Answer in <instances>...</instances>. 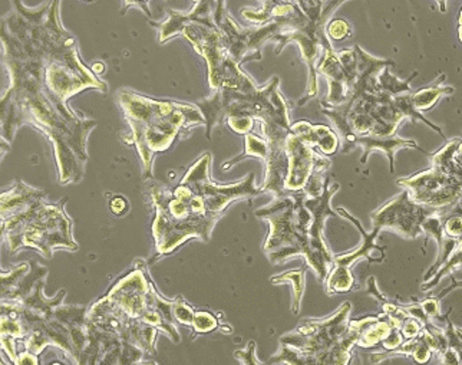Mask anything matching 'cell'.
<instances>
[{
    "label": "cell",
    "instance_id": "obj_23",
    "mask_svg": "<svg viewBox=\"0 0 462 365\" xmlns=\"http://www.w3.org/2000/svg\"><path fill=\"white\" fill-rule=\"evenodd\" d=\"M459 269H462V238L457 240L456 249L451 253L448 260L438 269L431 281L422 284V291H430V289L437 286L438 282L441 281L442 277L451 275L454 271H459Z\"/></svg>",
    "mask_w": 462,
    "mask_h": 365
},
{
    "label": "cell",
    "instance_id": "obj_30",
    "mask_svg": "<svg viewBox=\"0 0 462 365\" xmlns=\"http://www.w3.org/2000/svg\"><path fill=\"white\" fill-rule=\"evenodd\" d=\"M403 341L405 340H403L400 330H398V328H393V330L391 331V334H389L385 340L382 341L381 344L382 347H383V350H385V352H389L393 351V350H396L398 347H401V345L403 344Z\"/></svg>",
    "mask_w": 462,
    "mask_h": 365
},
{
    "label": "cell",
    "instance_id": "obj_18",
    "mask_svg": "<svg viewBox=\"0 0 462 365\" xmlns=\"http://www.w3.org/2000/svg\"><path fill=\"white\" fill-rule=\"evenodd\" d=\"M402 354L410 355L411 359L417 362L418 365L428 364L432 359L431 348L427 347L420 338H415V340L403 341V344L393 350V351L372 354L371 361L374 364H378V362L385 361L386 359Z\"/></svg>",
    "mask_w": 462,
    "mask_h": 365
},
{
    "label": "cell",
    "instance_id": "obj_33",
    "mask_svg": "<svg viewBox=\"0 0 462 365\" xmlns=\"http://www.w3.org/2000/svg\"><path fill=\"white\" fill-rule=\"evenodd\" d=\"M111 211L118 214V216H121V214L126 213V211H128V203H126L124 197H114L113 201H111Z\"/></svg>",
    "mask_w": 462,
    "mask_h": 365
},
{
    "label": "cell",
    "instance_id": "obj_38",
    "mask_svg": "<svg viewBox=\"0 0 462 365\" xmlns=\"http://www.w3.org/2000/svg\"><path fill=\"white\" fill-rule=\"evenodd\" d=\"M458 38H459V41H461V42H462V9H461V14H459Z\"/></svg>",
    "mask_w": 462,
    "mask_h": 365
},
{
    "label": "cell",
    "instance_id": "obj_5",
    "mask_svg": "<svg viewBox=\"0 0 462 365\" xmlns=\"http://www.w3.org/2000/svg\"><path fill=\"white\" fill-rule=\"evenodd\" d=\"M279 77H273L269 84L257 89L252 78L245 74L237 87H221L208 98L196 102L206 120L207 138H211L214 126H220L228 117H250L260 124L291 128V104L279 91Z\"/></svg>",
    "mask_w": 462,
    "mask_h": 365
},
{
    "label": "cell",
    "instance_id": "obj_27",
    "mask_svg": "<svg viewBox=\"0 0 462 365\" xmlns=\"http://www.w3.org/2000/svg\"><path fill=\"white\" fill-rule=\"evenodd\" d=\"M226 121H227V126H230L231 130L235 131V133L242 134V136L252 133L253 126L256 123L250 117H228V118H226Z\"/></svg>",
    "mask_w": 462,
    "mask_h": 365
},
{
    "label": "cell",
    "instance_id": "obj_2",
    "mask_svg": "<svg viewBox=\"0 0 462 365\" xmlns=\"http://www.w3.org/2000/svg\"><path fill=\"white\" fill-rule=\"evenodd\" d=\"M339 187L337 182H328L319 197L294 193L274 199L266 208L256 211L257 218L270 221L269 238L263 250L272 264L303 257L319 282L326 281L335 257L326 245L323 230L326 219L337 214L330 208V199Z\"/></svg>",
    "mask_w": 462,
    "mask_h": 365
},
{
    "label": "cell",
    "instance_id": "obj_26",
    "mask_svg": "<svg viewBox=\"0 0 462 365\" xmlns=\"http://www.w3.org/2000/svg\"><path fill=\"white\" fill-rule=\"evenodd\" d=\"M189 327H193L199 334H207V332H213L221 328L217 318L207 311H194Z\"/></svg>",
    "mask_w": 462,
    "mask_h": 365
},
{
    "label": "cell",
    "instance_id": "obj_41",
    "mask_svg": "<svg viewBox=\"0 0 462 365\" xmlns=\"http://www.w3.org/2000/svg\"><path fill=\"white\" fill-rule=\"evenodd\" d=\"M85 2H94V0H85Z\"/></svg>",
    "mask_w": 462,
    "mask_h": 365
},
{
    "label": "cell",
    "instance_id": "obj_36",
    "mask_svg": "<svg viewBox=\"0 0 462 365\" xmlns=\"http://www.w3.org/2000/svg\"><path fill=\"white\" fill-rule=\"evenodd\" d=\"M456 163L462 169V140H461V143H459L458 148H457Z\"/></svg>",
    "mask_w": 462,
    "mask_h": 365
},
{
    "label": "cell",
    "instance_id": "obj_13",
    "mask_svg": "<svg viewBox=\"0 0 462 365\" xmlns=\"http://www.w3.org/2000/svg\"><path fill=\"white\" fill-rule=\"evenodd\" d=\"M318 75H323L329 85V91L326 95L322 107L326 108H337L346 104L349 99V89H347L346 77L340 67L339 58L333 46H328L323 50L322 57L316 65Z\"/></svg>",
    "mask_w": 462,
    "mask_h": 365
},
{
    "label": "cell",
    "instance_id": "obj_6",
    "mask_svg": "<svg viewBox=\"0 0 462 365\" xmlns=\"http://www.w3.org/2000/svg\"><path fill=\"white\" fill-rule=\"evenodd\" d=\"M148 193L155 209L152 238L158 257L170 255L191 238L210 242L214 226L221 216L199 213L184 197L174 193L171 187L158 182H151Z\"/></svg>",
    "mask_w": 462,
    "mask_h": 365
},
{
    "label": "cell",
    "instance_id": "obj_40",
    "mask_svg": "<svg viewBox=\"0 0 462 365\" xmlns=\"http://www.w3.org/2000/svg\"><path fill=\"white\" fill-rule=\"evenodd\" d=\"M194 4H197V2H200V0H193Z\"/></svg>",
    "mask_w": 462,
    "mask_h": 365
},
{
    "label": "cell",
    "instance_id": "obj_15",
    "mask_svg": "<svg viewBox=\"0 0 462 365\" xmlns=\"http://www.w3.org/2000/svg\"><path fill=\"white\" fill-rule=\"evenodd\" d=\"M362 147L364 150V155H362L361 163L365 164L368 160L369 155L372 153L382 152L385 153L386 157L389 160V170L393 172L395 170V154L396 152H400L402 148H417L420 152H424L420 145L412 140H405V138L396 137H374V136H356V137L350 143V150L352 148ZM425 153V152H424Z\"/></svg>",
    "mask_w": 462,
    "mask_h": 365
},
{
    "label": "cell",
    "instance_id": "obj_3",
    "mask_svg": "<svg viewBox=\"0 0 462 365\" xmlns=\"http://www.w3.org/2000/svg\"><path fill=\"white\" fill-rule=\"evenodd\" d=\"M118 102L130 126V140L125 143L137 145L144 180L154 179L152 162L157 153L167 152L179 138L189 137L193 128L206 126L200 108L193 104L158 101L131 89H121Z\"/></svg>",
    "mask_w": 462,
    "mask_h": 365
},
{
    "label": "cell",
    "instance_id": "obj_12",
    "mask_svg": "<svg viewBox=\"0 0 462 365\" xmlns=\"http://www.w3.org/2000/svg\"><path fill=\"white\" fill-rule=\"evenodd\" d=\"M218 0H200L194 5L191 11L184 12L170 11L169 19L162 23L150 22L151 26L158 29V42L165 43L174 36L181 35L184 26L189 23H207L214 25L216 23V11H217Z\"/></svg>",
    "mask_w": 462,
    "mask_h": 365
},
{
    "label": "cell",
    "instance_id": "obj_31",
    "mask_svg": "<svg viewBox=\"0 0 462 365\" xmlns=\"http://www.w3.org/2000/svg\"><path fill=\"white\" fill-rule=\"evenodd\" d=\"M131 6L140 7L141 11L144 12L148 18H151L150 0H124L123 12L121 14H125Z\"/></svg>",
    "mask_w": 462,
    "mask_h": 365
},
{
    "label": "cell",
    "instance_id": "obj_32",
    "mask_svg": "<svg viewBox=\"0 0 462 365\" xmlns=\"http://www.w3.org/2000/svg\"><path fill=\"white\" fill-rule=\"evenodd\" d=\"M347 2V0H330L329 4L326 5L325 9L322 12V19H320V25L325 26L332 16L333 12L337 11V7Z\"/></svg>",
    "mask_w": 462,
    "mask_h": 365
},
{
    "label": "cell",
    "instance_id": "obj_35",
    "mask_svg": "<svg viewBox=\"0 0 462 365\" xmlns=\"http://www.w3.org/2000/svg\"><path fill=\"white\" fill-rule=\"evenodd\" d=\"M106 70V65L102 62H97L92 65V72H94L95 75L102 74Z\"/></svg>",
    "mask_w": 462,
    "mask_h": 365
},
{
    "label": "cell",
    "instance_id": "obj_16",
    "mask_svg": "<svg viewBox=\"0 0 462 365\" xmlns=\"http://www.w3.org/2000/svg\"><path fill=\"white\" fill-rule=\"evenodd\" d=\"M291 130L306 143L318 147L323 155H333L340 147V138L337 131L322 124H310L308 121H298L291 124Z\"/></svg>",
    "mask_w": 462,
    "mask_h": 365
},
{
    "label": "cell",
    "instance_id": "obj_19",
    "mask_svg": "<svg viewBox=\"0 0 462 365\" xmlns=\"http://www.w3.org/2000/svg\"><path fill=\"white\" fill-rule=\"evenodd\" d=\"M445 75H441L439 81L437 84L427 87V89H420V91L412 94L413 107L420 111V113H425L430 109L434 108L437 106V102L445 97V95L454 94V89L452 87H442L444 82Z\"/></svg>",
    "mask_w": 462,
    "mask_h": 365
},
{
    "label": "cell",
    "instance_id": "obj_24",
    "mask_svg": "<svg viewBox=\"0 0 462 365\" xmlns=\"http://www.w3.org/2000/svg\"><path fill=\"white\" fill-rule=\"evenodd\" d=\"M417 75L418 72H413L410 78H406V80H403L402 81V80H398V78L393 77L388 67L379 74V87H381L382 92H385V94L391 95V97L405 94V92L411 91V81H412L413 78L417 77Z\"/></svg>",
    "mask_w": 462,
    "mask_h": 365
},
{
    "label": "cell",
    "instance_id": "obj_1",
    "mask_svg": "<svg viewBox=\"0 0 462 365\" xmlns=\"http://www.w3.org/2000/svg\"><path fill=\"white\" fill-rule=\"evenodd\" d=\"M60 2L28 7L12 0L0 19L2 61L9 87L0 95V136L14 137L23 126L52 141L62 182H78L87 163L88 136L94 120L78 116L68 99L84 89L106 92L108 85L85 67L75 36L60 22Z\"/></svg>",
    "mask_w": 462,
    "mask_h": 365
},
{
    "label": "cell",
    "instance_id": "obj_25",
    "mask_svg": "<svg viewBox=\"0 0 462 365\" xmlns=\"http://www.w3.org/2000/svg\"><path fill=\"white\" fill-rule=\"evenodd\" d=\"M326 36L329 38L330 42H342L345 39L352 38L354 28L346 19L337 18L326 23Z\"/></svg>",
    "mask_w": 462,
    "mask_h": 365
},
{
    "label": "cell",
    "instance_id": "obj_7",
    "mask_svg": "<svg viewBox=\"0 0 462 365\" xmlns=\"http://www.w3.org/2000/svg\"><path fill=\"white\" fill-rule=\"evenodd\" d=\"M211 154L204 153L182 177L181 182H186L194 193L203 199L207 211L213 214L223 216L233 201H245L250 197L262 194L260 187H256V176L250 173L245 180L235 184H218L211 179Z\"/></svg>",
    "mask_w": 462,
    "mask_h": 365
},
{
    "label": "cell",
    "instance_id": "obj_28",
    "mask_svg": "<svg viewBox=\"0 0 462 365\" xmlns=\"http://www.w3.org/2000/svg\"><path fill=\"white\" fill-rule=\"evenodd\" d=\"M236 359L240 360L242 365H267L263 364L256 357V342L250 341L245 350H237L235 352Z\"/></svg>",
    "mask_w": 462,
    "mask_h": 365
},
{
    "label": "cell",
    "instance_id": "obj_17",
    "mask_svg": "<svg viewBox=\"0 0 462 365\" xmlns=\"http://www.w3.org/2000/svg\"><path fill=\"white\" fill-rule=\"evenodd\" d=\"M393 328H395V325L385 314L366 316V318H364V327H362L361 334L357 338L356 345L362 348L376 347L391 334Z\"/></svg>",
    "mask_w": 462,
    "mask_h": 365
},
{
    "label": "cell",
    "instance_id": "obj_11",
    "mask_svg": "<svg viewBox=\"0 0 462 365\" xmlns=\"http://www.w3.org/2000/svg\"><path fill=\"white\" fill-rule=\"evenodd\" d=\"M337 214L344 216L347 220L352 221L356 226L357 230L361 232L362 242L361 246L357 249L352 250V252L346 253V255H340V257H335V262H333L332 269H330L329 275L326 277V292L329 295L333 294H346V292L352 291L355 288V279L350 272V267L361 257H366L371 262H375V259L372 257V252L383 253L386 248H381L376 245L375 240L378 238V230H372L371 233L366 232L362 228L361 221L355 219L349 211L345 209H337Z\"/></svg>",
    "mask_w": 462,
    "mask_h": 365
},
{
    "label": "cell",
    "instance_id": "obj_20",
    "mask_svg": "<svg viewBox=\"0 0 462 365\" xmlns=\"http://www.w3.org/2000/svg\"><path fill=\"white\" fill-rule=\"evenodd\" d=\"M245 148L242 154L233 158L230 162L225 163L221 169L227 172L231 167H235L237 163L242 162L243 158L257 157L262 158L263 162H266L267 155H269V145L264 137H260L256 133L245 134Z\"/></svg>",
    "mask_w": 462,
    "mask_h": 365
},
{
    "label": "cell",
    "instance_id": "obj_21",
    "mask_svg": "<svg viewBox=\"0 0 462 365\" xmlns=\"http://www.w3.org/2000/svg\"><path fill=\"white\" fill-rule=\"evenodd\" d=\"M305 274L306 267H300L298 271L286 272L281 276H273L270 281L272 284H291L293 285V304L291 309L294 314L299 313L300 309L301 296L305 292Z\"/></svg>",
    "mask_w": 462,
    "mask_h": 365
},
{
    "label": "cell",
    "instance_id": "obj_39",
    "mask_svg": "<svg viewBox=\"0 0 462 365\" xmlns=\"http://www.w3.org/2000/svg\"><path fill=\"white\" fill-rule=\"evenodd\" d=\"M457 335H458L459 341H461L462 345V330H459V328H457Z\"/></svg>",
    "mask_w": 462,
    "mask_h": 365
},
{
    "label": "cell",
    "instance_id": "obj_14",
    "mask_svg": "<svg viewBox=\"0 0 462 365\" xmlns=\"http://www.w3.org/2000/svg\"><path fill=\"white\" fill-rule=\"evenodd\" d=\"M330 0H262V7L254 11V9H243L242 16L247 22H252L254 26L264 25V18L269 14L270 9L282 5H293L299 6L301 12L308 16L309 21L312 22L313 25H320V19H322V12L326 5L329 4Z\"/></svg>",
    "mask_w": 462,
    "mask_h": 365
},
{
    "label": "cell",
    "instance_id": "obj_34",
    "mask_svg": "<svg viewBox=\"0 0 462 365\" xmlns=\"http://www.w3.org/2000/svg\"><path fill=\"white\" fill-rule=\"evenodd\" d=\"M445 211H447V213L458 214V216H462V197L456 204H454V206L445 209Z\"/></svg>",
    "mask_w": 462,
    "mask_h": 365
},
{
    "label": "cell",
    "instance_id": "obj_37",
    "mask_svg": "<svg viewBox=\"0 0 462 365\" xmlns=\"http://www.w3.org/2000/svg\"><path fill=\"white\" fill-rule=\"evenodd\" d=\"M438 6H439V11L444 14V12H447V0H437Z\"/></svg>",
    "mask_w": 462,
    "mask_h": 365
},
{
    "label": "cell",
    "instance_id": "obj_9",
    "mask_svg": "<svg viewBox=\"0 0 462 365\" xmlns=\"http://www.w3.org/2000/svg\"><path fill=\"white\" fill-rule=\"evenodd\" d=\"M415 203L427 208H451L462 197V176L451 174L431 165V169L413 176L398 179Z\"/></svg>",
    "mask_w": 462,
    "mask_h": 365
},
{
    "label": "cell",
    "instance_id": "obj_10",
    "mask_svg": "<svg viewBox=\"0 0 462 365\" xmlns=\"http://www.w3.org/2000/svg\"><path fill=\"white\" fill-rule=\"evenodd\" d=\"M439 211L441 209L427 208L415 203L408 190L403 189L402 193L371 214L372 230L381 233L383 229H389L405 239H417L418 236L422 235L424 221Z\"/></svg>",
    "mask_w": 462,
    "mask_h": 365
},
{
    "label": "cell",
    "instance_id": "obj_22",
    "mask_svg": "<svg viewBox=\"0 0 462 365\" xmlns=\"http://www.w3.org/2000/svg\"><path fill=\"white\" fill-rule=\"evenodd\" d=\"M393 104H395L396 109L402 114L403 118H411L412 121H422V123L427 124V126H431L432 130L437 131L441 137H445L444 133H442L441 128L439 126L432 124L431 121L427 120L422 113H420L415 107H413L412 102V92H405V94L395 95L393 97Z\"/></svg>",
    "mask_w": 462,
    "mask_h": 365
},
{
    "label": "cell",
    "instance_id": "obj_4",
    "mask_svg": "<svg viewBox=\"0 0 462 365\" xmlns=\"http://www.w3.org/2000/svg\"><path fill=\"white\" fill-rule=\"evenodd\" d=\"M352 304L344 303L326 320H306L281 338V351L269 364L347 365L356 345L364 318L349 321Z\"/></svg>",
    "mask_w": 462,
    "mask_h": 365
},
{
    "label": "cell",
    "instance_id": "obj_8",
    "mask_svg": "<svg viewBox=\"0 0 462 365\" xmlns=\"http://www.w3.org/2000/svg\"><path fill=\"white\" fill-rule=\"evenodd\" d=\"M216 23L225 38L226 50L228 58L242 67V63L249 61L262 60V46L267 41H272L277 33L293 31L286 23L270 22L266 25L242 28L231 18L226 9V0H218L216 11Z\"/></svg>",
    "mask_w": 462,
    "mask_h": 365
},
{
    "label": "cell",
    "instance_id": "obj_29",
    "mask_svg": "<svg viewBox=\"0 0 462 365\" xmlns=\"http://www.w3.org/2000/svg\"><path fill=\"white\" fill-rule=\"evenodd\" d=\"M398 330H400L401 334H402L403 340H415V338H418V335H420V330H422V323L410 316V318H406V320L401 323Z\"/></svg>",
    "mask_w": 462,
    "mask_h": 365
}]
</instances>
